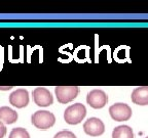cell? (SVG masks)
I'll list each match as a JSON object with an SVG mask.
<instances>
[{
  "mask_svg": "<svg viewBox=\"0 0 148 138\" xmlns=\"http://www.w3.org/2000/svg\"><path fill=\"white\" fill-rule=\"evenodd\" d=\"M33 99L38 106H49L53 104V98L49 89L43 87L35 88L33 90Z\"/></svg>",
  "mask_w": 148,
  "mask_h": 138,
  "instance_id": "8992f818",
  "label": "cell"
},
{
  "mask_svg": "<svg viewBox=\"0 0 148 138\" xmlns=\"http://www.w3.org/2000/svg\"><path fill=\"white\" fill-rule=\"evenodd\" d=\"M132 101L138 106H147L148 104V86L137 87L132 92Z\"/></svg>",
  "mask_w": 148,
  "mask_h": 138,
  "instance_id": "9c48e42d",
  "label": "cell"
},
{
  "mask_svg": "<svg viewBox=\"0 0 148 138\" xmlns=\"http://www.w3.org/2000/svg\"><path fill=\"white\" fill-rule=\"evenodd\" d=\"M55 93L60 103H68L77 97L79 88L77 86H58L55 88Z\"/></svg>",
  "mask_w": 148,
  "mask_h": 138,
  "instance_id": "3957f363",
  "label": "cell"
},
{
  "mask_svg": "<svg viewBox=\"0 0 148 138\" xmlns=\"http://www.w3.org/2000/svg\"><path fill=\"white\" fill-rule=\"evenodd\" d=\"M112 138H134V133L131 127L127 125L117 126L112 132Z\"/></svg>",
  "mask_w": 148,
  "mask_h": 138,
  "instance_id": "8fae6325",
  "label": "cell"
},
{
  "mask_svg": "<svg viewBox=\"0 0 148 138\" xmlns=\"http://www.w3.org/2000/svg\"><path fill=\"white\" fill-rule=\"evenodd\" d=\"M53 138H76V136H75V134L73 132L64 130V131L58 132Z\"/></svg>",
  "mask_w": 148,
  "mask_h": 138,
  "instance_id": "4fadbf2b",
  "label": "cell"
},
{
  "mask_svg": "<svg viewBox=\"0 0 148 138\" xmlns=\"http://www.w3.org/2000/svg\"><path fill=\"white\" fill-rule=\"evenodd\" d=\"M145 138H148V136H147V137H145Z\"/></svg>",
  "mask_w": 148,
  "mask_h": 138,
  "instance_id": "2e32d148",
  "label": "cell"
},
{
  "mask_svg": "<svg viewBox=\"0 0 148 138\" xmlns=\"http://www.w3.org/2000/svg\"><path fill=\"white\" fill-rule=\"evenodd\" d=\"M9 138H30V135L26 129L14 128L9 134Z\"/></svg>",
  "mask_w": 148,
  "mask_h": 138,
  "instance_id": "7c38bea8",
  "label": "cell"
},
{
  "mask_svg": "<svg viewBox=\"0 0 148 138\" xmlns=\"http://www.w3.org/2000/svg\"><path fill=\"white\" fill-rule=\"evenodd\" d=\"M6 134V127L0 121V138H3Z\"/></svg>",
  "mask_w": 148,
  "mask_h": 138,
  "instance_id": "5bb4252c",
  "label": "cell"
},
{
  "mask_svg": "<svg viewBox=\"0 0 148 138\" xmlns=\"http://www.w3.org/2000/svg\"><path fill=\"white\" fill-rule=\"evenodd\" d=\"M10 88H12V87H0V89H2V90H9Z\"/></svg>",
  "mask_w": 148,
  "mask_h": 138,
  "instance_id": "9a60e30c",
  "label": "cell"
},
{
  "mask_svg": "<svg viewBox=\"0 0 148 138\" xmlns=\"http://www.w3.org/2000/svg\"><path fill=\"white\" fill-rule=\"evenodd\" d=\"M86 115V106L81 103H75L68 106L64 113V119L66 123L70 125H76L84 119Z\"/></svg>",
  "mask_w": 148,
  "mask_h": 138,
  "instance_id": "6da1fadb",
  "label": "cell"
},
{
  "mask_svg": "<svg viewBox=\"0 0 148 138\" xmlns=\"http://www.w3.org/2000/svg\"><path fill=\"white\" fill-rule=\"evenodd\" d=\"M83 130L88 135L100 136L104 133L105 126L104 123L98 118H90L83 124Z\"/></svg>",
  "mask_w": 148,
  "mask_h": 138,
  "instance_id": "52a82bcc",
  "label": "cell"
},
{
  "mask_svg": "<svg viewBox=\"0 0 148 138\" xmlns=\"http://www.w3.org/2000/svg\"><path fill=\"white\" fill-rule=\"evenodd\" d=\"M9 103L18 108H23L29 103V93L26 89H16L9 95Z\"/></svg>",
  "mask_w": 148,
  "mask_h": 138,
  "instance_id": "ba28073f",
  "label": "cell"
},
{
  "mask_svg": "<svg viewBox=\"0 0 148 138\" xmlns=\"http://www.w3.org/2000/svg\"><path fill=\"white\" fill-rule=\"evenodd\" d=\"M18 120V113L8 106L0 108V121L5 124H14Z\"/></svg>",
  "mask_w": 148,
  "mask_h": 138,
  "instance_id": "30bf717a",
  "label": "cell"
},
{
  "mask_svg": "<svg viewBox=\"0 0 148 138\" xmlns=\"http://www.w3.org/2000/svg\"><path fill=\"white\" fill-rule=\"evenodd\" d=\"M32 124L40 130H46L55 125L56 118L53 114L47 110H37L31 117Z\"/></svg>",
  "mask_w": 148,
  "mask_h": 138,
  "instance_id": "7a4b0ae2",
  "label": "cell"
},
{
  "mask_svg": "<svg viewBox=\"0 0 148 138\" xmlns=\"http://www.w3.org/2000/svg\"><path fill=\"white\" fill-rule=\"evenodd\" d=\"M109 114L114 121H127L132 117V108L125 103H115L109 108Z\"/></svg>",
  "mask_w": 148,
  "mask_h": 138,
  "instance_id": "277c9868",
  "label": "cell"
},
{
  "mask_svg": "<svg viewBox=\"0 0 148 138\" xmlns=\"http://www.w3.org/2000/svg\"><path fill=\"white\" fill-rule=\"evenodd\" d=\"M108 96L103 90L94 89L90 92H88L86 96V102L92 106V108H102L107 104Z\"/></svg>",
  "mask_w": 148,
  "mask_h": 138,
  "instance_id": "5b68a950",
  "label": "cell"
}]
</instances>
